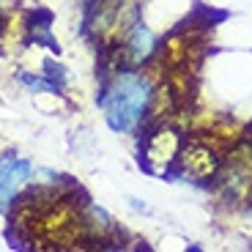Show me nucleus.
<instances>
[{
	"label": "nucleus",
	"instance_id": "nucleus-1",
	"mask_svg": "<svg viewBox=\"0 0 252 252\" xmlns=\"http://www.w3.org/2000/svg\"><path fill=\"white\" fill-rule=\"evenodd\" d=\"M159 80L148 69H132L121 66L101 77V91L96 94L104 124L115 134L143 132L151 124V110L157 99Z\"/></svg>",
	"mask_w": 252,
	"mask_h": 252
},
{
	"label": "nucleus",
	"instance_id": "nucleus-2",
	"mask_svg": "<svg viewBox=\"0 0 252 252\" xmlns=\"http://www.w3.org/2000/svg\"><path fill=\"white\" fill-rule=\"evenodd\" d=\"M217 200L225 208H244L252 203V137H236L222 154V167L214 184Z\"/></svg>",
	"mask_w": 252,
	"mask_h": 252
},
{
	"label": "nucleus",
	"instance_id": "nucleus-3",
	"mask_svg": "<svg viewBox=\"0 0 252 252\" xmlns=\"http://www.w3.org/2000/svg\"><path fill=\"white\" fill-rule=\"evenodd\" d=\"M145 137L140 143V162L145 164V170L164 176V173L176 170L178 154L184 145V134L170 118L167 121H154L143 129Z\"/></svg>",
	"mask_w": 252,
	"mask_h": 252
},
{
	"label": "nucleus",
	"instance_id": "nucleus-4",
	"mask_svg": "<svg viewBox=\"0 0 252 252\" xmlns=\"http://www.w3.org/2000/svg\"><path fill=\"white\" fill-rule=\"evenodd\" d=\"M176 167L192 184H214L222 167V148L211 137H187Z\"/></svg>",
	"mask_w": 252,
	"mask_h": 252
},
{
	"label": "nucleus",
	"instance_id": "nucleus-5",
	"mask_svg": "<svg viewBox=\"0 0 252 252\" xmlns=\"http://www.w3.org/2000/svg\"><path fill=\"white\" fill-rule=\"evenodd\" d=\"M115 63L121 66H132V69H151V63L159 61L162 55V38L154 28H148L140 19L129 31L121 36L118 44H113Z\"/></svg>",
	"mask_w": 252,
	"mask_h": 252
},
{
	"label": "nucleus",
	"instance_id": "nucleus-6",
	"mask_svg": "<svg viewBox=\"0 0 252 252\" xmlns=\"http://www.w3.org/2000/svg\"><path fill=\"white\" fill-rule=\"evenodd\" d=\"M31 176H33L31 159H14L11 167L0 178V214H6L8 208L17 203V197L22 195V189L33 181Z\"/></svg>",
	"mask_w": 252,
	"mask_h": 252
},
{
	"label": "nucleus",
	"instance_id": "nucleus-7",
	"mask_svg": "<svg viewBox=\"0 0 252 252\" xmlns=\"http://www.w3.org/2000/svg\"><path fill=\"white\" fill-rule=\"evenodd\" d=\"M50 22H52V14L50 11H33L31 14V19H28V31H31V41L33 44H41V47H47V50H61L58 47V41L52 38V33H50Z\"/></svg>",
	"mask_w": 252,
	"mask_h": 252
},
{
	"label": "nucleus",
	"instance_id": "nucleus-8",
	"mask_svg": "<svg viewBox=\"0 0 252 252\" xmlns=\"http://www.w3.org/2000/svg\"><path fill=\"white\" fill-rule=\"evenodd\" d=\"M17 82H19V85H22L25 91H31V94H61V88H58L52 80H47L44 74L17 71Z\"/></svg>",
	"mask_w": 252,
	"mask_h": 252
},
{
	"label": "nucleus",
	"instance_id": "nucleus-9",
	"mask_svg": "<svg viewBox=\"0 0 252 252\" xmlns=\"http://www.w3.org/2000/svg\"><path fill=\"white\" fill-rule=\"evenodd\" d=\"M41 74L47 77V80H52L58 85V88H66V69H63L61 63L58 61H52V58H44V71H41Z\"/></svg>",
	"mask_w": 252,
	"mask_h": 252
},
{
	"label": "nucleus",
	"instance_id": "nucleus-10",
	"mask_svg": "<svg viewBox=\"0 0 252 252\" xmlns=\"http://www.w3.org/2000/svg\"><path fill=\"white\" fill-rule=\"evenodd\" d=\"M11 6L14 0H0V33L8 28V22H11Z\"/></svg>",
	"mask_w": 252,
	"mask_h": 252
},
{
	"label": "nucleus",
	"instance_id": "nucleus-11",
	"mask_svg": "<svg viewBox=\"0 0 252 252\" xmlns=\"http://www.w3.org/2000/svg\"><path fill=\"white\" fill-rule=\"evenodd\" d=\"M14 159H17V157H14L11 151H6V154H0V178H3V173H6L8 167H11V162H14Z\"/></svg>",
	"mask_w": 252,
	"mask_h": 252
},
{
	"label": "nucleus",
	"instance_id": "nucleus-12",
	"mask_svg": "<svg viewBox=\"0 0 252 252\" xmlns=\"http://www.w3.org/2000/svg\"><path fill=\"white\" fill-rule=\"evenodd\" d=\"M129 206H132L134 211H148V208H145V203H140L137 197H129Z\"/></svg>",
	"mask_w": 252,
	"mask_h": 252
}]
</instances>
